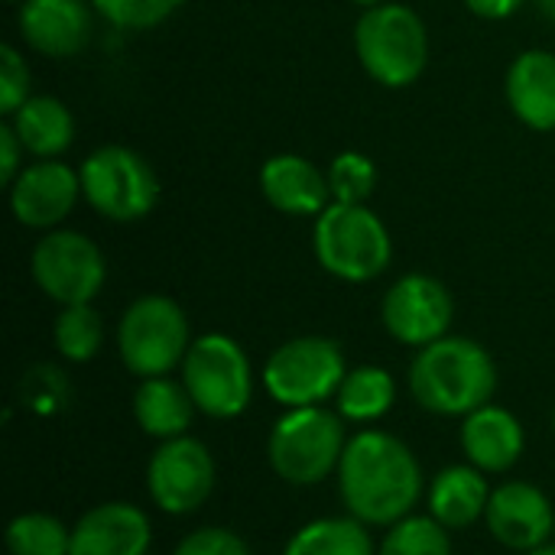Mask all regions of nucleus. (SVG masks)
I'll list each match as a JSON object with an SVG mask.
<instances>
[{
  "instance_id": "1",
  "label": "nucleus",
  "mask_w": 555,
  "mask_h": 555,
  "mask_svg": "<svg viewBox=\"0 0 555 555\" xmlns=\"http://www.w3.org/2000/svg\"><path fill=\"white\" fill-rule=\"evenodd\" d=\"M338 494L348 517L364 527H393L420 504L423 468L403 439L380 429H361L345 446Z\"/></svg>"
},
{
  "instance_id": "2",
  "label": "nucleus",
  "mask_w": 555,
  "mask_h": 555,
  "mask_svg": "<svg viewBox=\"0 0 555 555\" xmlns=\"http://www.w3.org/2000/svg\"><path fill=\"white\" fill-rule=\"evenodd\" d=\"M410 390L423 410L465 420L491 403L498 367L478 341L446 335L416 351L410 364Z\"/></svg>"
},
{
  "instance_id": "3",
  "label": "nucleus",
  "mask_w": 555,
  "mask_h": 555,
  "mask_svg": "<svg viewBox=\"0 0 555 555\" xmlns=\"http://www.w3.org/2000/svg\"><path fill=\"white\" fill-rule=\"evenodd\" d=\"M345 420L338 410L299 406L286 410L267 439V459L280 481L293 488H315L338 475L345 455Z\"/></svg>"
},
{
  "instance_id": "4",
  "label": "nucleus",
  "mask_w": 555,
  "mask_h": 555,
  "mask_svg": "<svg viewBox=\"0 0 555 555\" xmlns=\"http://www.w3.org/2000/svg\"><path fill=\"white\" fill-rule=\"evenodd\" d=\"M312 247L319 263L345 283L377 280L393 257V244L384 221L371 208L345 202H332L315 218Z\"/></svg>"
},
{
  "instance_id": "5",
  "label": "nucleus",
  "mask_w": 555,
  "mask_h": 555,
  "mask_svg": "<svg viewBox=\"0 0 555 555\" xmlns=\"http://www.w3.org/2000/svg\"><path fill=\"white\" fill-rule=\"evenodd\" d=\"M354 49L364 72L387 88L413 85L429 59V36L423 20L403 3H380L364 10L354 26Z\"/></svg>"
},
{
  "instance_id": "6",
  "label": "nucleus",
  "mask_w": 555,
  "mask_h": 555,
  "mask_svg": "<svg viewBox=\"0 0 555 555\" xmlns=\"http://www.w3.org/2000/svg\"><path fill=\"white\" fill-rule=\"evenodd\" d=\"M189 319L169 296H140L117 325V351L130 374L169 377L189 354Z\"/></svg>"
},
{
  "instance_id": "7",
  "label": "nucleus",
  "mask_w": 555,
  "mask_h": 555,
  "mask_svg": "<svg viewBox=\"0 0 555 555\" xmlns=\"http://www.w3.org/2000/svg\"><path fill=\"white\" fill-rule=\"evenodd\" d=\"M348 367L345 354L332 338L302 335L280 345L263 364V390L283 410L322 406L338 397Z\"/></svg>"
},
{
  "instance_id": "8",
  "label": "nucleus",
  "mask_w": 555,
  "mask_h": 555,
  "mask_svg": "<svg viewBox=\"0 0 555 555\" xmlns=\"http://www.w3.org/2000/svg\"><path fill=\"white\" fill-rule=\"evenodd\" d=\"M182 387L208 420H234L254 400V371L244 348L228 335H202L182 361Z\"/></svg>"
},
{
  "instance_id": "9",
  "label": "nucleus",
  "mask_w": 555,
  "mask_h": 555,
  "mask_svg": "<svg viewBox=\"0 0 555 555\" xmlns=\"http://www.w3.org/2000/svg\"><path fill=\"white\" fill-rule=\"evenodd\" d=\"M81 195L111 221H137L153 211L159 182L153 166L127 146H101L81 166Z\"/></svg>"
},
{
  "instance_id": "10",
  "label": "nucleus",
  "mask_w": 555,
  "mask_h": 555,
  "mask_svg": "<svg viewBox=\"0 0 555 555\" xmlns=\"http://www.w3.org/2000/svg\"><path fill=\"white\" fill-rule=\"evenodd\" d=\"M107 276L101 247L78 231H52L33 250V280L59 306L91 302Z\"/></svg>"
},
{
  "instance_id": "11",
  "label": "nucleus",
  "mask_w": 555,
  "mask_h": 555,
  "mask_svg": "<svg viewBox=\"0 0 555 555\" xmlns=\"http://www.w3.org/2000/svg\"><path fill=\"white\" fill-rule=\"evenodd\" d=\"M146 491L169 517L195 514L215 491V459L208 446L195 436L159 442L146 465Z\"/></svg>"
},
{
  "instance_id": "12",
  "label": "nucleus",
  "mask_w": 555,
  "mask_h": 555,
  "mask_svg": "<svg viewBox=\"0 0 555 555\" xmlns=\"http://www.w3.org/2000/svg\"><path fill=\"white\" fill-rule=\"evenodd\" d=\"M455 306L449 289L426 273H410L403 280H397L380 306V319L384 328L410 348H426L439 338L449 335Z\"/></svg>"
},
{
  "instance_id": "13",
  "label": "nucleus",
  "mask_w": 555,
  "mask_h": 555,
  "mask_svg": "<svg viewBox=\"0 0 555 555\" xmlns=\"http://www.w3.org/2000/svg\"><path fill=\"white\" fill-rule=\"evenodd\" d=\"M485 524L501 546L520 555L533 553L553 543V501L530 481H504L491 491Z\"/></svg>"
},
{
  "instance_id": "14",
  "label": "nucleus",
  "mask_w": 555,
  "mask_h": 555,
  "mask_svg": "<svg viewBox=\"0 0 555 555\" xmlns=\"http://www.w3.org/2000/svg\"><path fill=\"white\" fill-rule=\"evenodd\" d=\"M81 176L59 159H39L26 166L10 185V208L26 228H55L75 208Z\"/></svg>"
},
{
  "instance_id": "15",
  "label": "nucleus",
  "mask_w": 555,
  "mask_h": 555,
  "mask_svg": "<svg viewBox=\"0 0 555 555\" xmlns=\"http://www.w3.org/2000/svg\"><path fill=\"white\" fill-rule=\"evenodd\" d=\"M153 543L150 517L127 501H107L78 517L68 555H146Z\"/></svg>"
},
{
  "instance_id": "16",
  "label": "nucleus",
  "mask_w": 555,
  "mask_h": 555,
  "mask_svg": "<svg viewBox=\"0 0 555 555\" xmlns=\"http://www.w3.org/2000/svg\"><path fill=\"white\" fill-rule=\"evenodd\" d=\"M20 36L49 59H68L91 39V10L85 0H23Z\"/></svg>"
},
{
  "instance_id": "17",
  "label": "nucleus",
  "mask_w": 555,
  "mask_h": 555,
  "mask_svg": "<svg viewBox=\"0 0 555 555\" xmlns=\"http://www.w3.org/2000/svg\"><path fill=\"white\" fill-rule=\"evenodd\" d=\"M527 449L524 423L504 406H481L462 420V452L468 465L481 468L485 475L511 472Z\"/></svg>"
},
{
  "instance_id": "18",
  "label": "nucleus",
  "mask_w": 555,
  "mask_h": 555,
  "mask_svg": "<svg viewBox=\"0 0 555 555\" xmlns=\"http://www.w3.org/2000/svg\"><path fill=\"white\" fill-rule=\"evenodd\" d=\"M260 192L276 211L296 218H312V215L319 218L332 205L328 176H322L309 159L296 153H280L263 163Z\"/></svg>"
},
{
  "instance_id": "19",
  "label": "nucleus",
  "mask_w": 555,
  "mask_h": 555,
  "mask_svg": "<svg viewBox=\"0 0 555 555\" xmlns=\"http://www.w3.org/2000/svg\"><path fill=\"white\" fill-rule=\"evenodd\" d=\"M491 485L481 468L475 465H449L429 485V517L439 520L446 530H465L488 514Z\"/></svg>"
},
{
  "instance_id": "20",
  "label": "nucleus",
  "mask_w": 555,
  "mask_h": 555,
  "mask_svg": "<svg viewBox=\"0 0 555 555\" xmlns=\"http://www.w3.org/2000/svg\"><path fill=\"white\" fill-rule=\"evenodd\" d=\"M507 104L530 130H555V55L530 49L507 72Z\"/></svg>"
},
{
  "instance_id": "21",
  "label": "nucleus",
  "mask_w": 555,
  "mask_h": 555,
  "mask_svg": "<svg viewBox=\"0 0 555 555\" xmlns=\"http://www.w3.org/2000/svg\"><path fill=\"white\" fill-rule=\"evenodd\" d=\"M195 403L189 397V390L182 387V380H169V377H146L140 380L137 393H133V420L137 426L159 442L189 436L192 416H195Z\"/></svg>"
},
{
  "instance_id": "22",
  "label": "nucleus",
  "mask_w": 555,
  "mask_h": 555,
  "mask_svg": "<svg viewBox=\"0 0 555 555\" xmlns=\"http://www.w3.org/2000/svg\"><path fill=\"white\" fill-rule=\"evenodd\" d=\"M13 130L26 153L39 159H52L72 146L75 120H72V111L59 98L39 94V98H29L13 114Z\"/></svg>"
},
{
  "instance_id": "23",
  "label": "nucleus",
  "mask_w": 555,
  "mask_h": 555,
  "mask_svg": "<svg viewBox=\"0 0 555 555\" xmlns=\"http://www.w3.org/2000/svg\"><path fill=\"white\" fill-rule=\"evenodd\" d=\"M393 403H397V384L377 364H364V367L348 371V377L335 397L338 416L345 423H361V426L384 420L393 410Z\"/></svg>"
},
{
  "instance_id": "24",
  "label": "nucleus",
  "mask_w": 555,
  "mask_h": 555,
  "mask_svg": "<svg viewBox=\"0 0 555 555\" xmlns=\"http://www.w3.org/2000/svg\"><path fill=\"white\" fill-rule=\"evenodd\" d=\"M283 555H377V550L361 520L319 517L289 537Z\"/></svg>"
},
{
  "instance_id": "25",
  "label": "nucleus",
  "mask_w": 555,
  "mask_h": 555,
  "mask_svg": "<svg viewBox=\"0 0 555 555\" xmlns=\"http://www.w3.org/2000/svg\"><path fill=\"white\" fill-rule=\"evenodd\" d=\"M52 338H55V348H59V354L65 361L85 364V361H91L101 351L104 322H101V315L94 312L91 302L62 306V312H59V319L52 325Z\"/></svg>"
},
{
  "instance_id": "26",
  "label": "nucleus",
  "mask_w": 555,
  "mask_h": 555,
  "mask_svg": "<svg viewBox=\"0 0 555 555\" xmlns=\"http://www.w3.org/2000/svg\"><path fill=\"white\" fill-rule=\"evenodd\" d=\"M7 550L10 555H68L72 553V530L55 520L52 514H20L10 520L7 533Z\"/></svg>"
},
{
  "instance_id": "27",
  "label": "nucleus",
  "mask_w": 555,
  "mask_h": 555,
  "mask_svg": "<svg viewBox=\"0 0 555 555\" xmlns=\"http://www.w3.org/2000/svg\"><path fill=\"white\" fill-rule=\"evenodd\" d=\"M377 555H452L449 530L433 520L429 514H410L400 524L387 527L384 543L377 546Z\"/></svg>"
},
{
  "instance_id": "28",
  "label": "nucleus",
  "mask_w": 555,
  "mask_h": 555,
  "mask_svg": "<svg viewBox=\"0 0 555 555\" xmlns=\"http://www.w3.org/2000/svg\"><path fill=\"white\" fill-rule=\"evenodd\" d=\"M328 185H332V202L364 205L377 185V169L364 153L348 150L328 166Z\"/></svg>"
},
{
  "instance_id": "29",
  "label": "nucleus",
  "mask_w": 555,
  "mask_h": 555,
  "mask_svg": "<svg viewBox=\"0 0 555 555\" xmlns=\"http://www.w3.org/2000/svg\"><path fill=\"white\" fill-rule=\"evenodd\" d=\"M91 7L120 29H153L169 20L182 0H91Z\"/></svg>"
},
{
  "instance_id": "30",
  "label": "nucleus",
  "mask_w": 555,
  "mask_h": 555,
  "mask_svg": "<svg viewBox=\"0 0 555 555\" xmlns=\"http://www.w3.org/2000/svg\"><path fill=\"white\" fill-rule=\"evenodd\" d=\"M23 397L36 413H55L68 400V380L59 367L39 364L23 380Z\"/></svg>"
},
{
  "instance_id": "31",
  "label": "nucleus",
  "mask_w": 555,
  "mask_h": 555,
  "mask_svg": "<svg viewBox=\"0 0 555 555\" xmlns=\"http://www.w3.org/2000/svg\"><path fill=\"white\" fill-rule=\"evenodd\" d=\"M29 101V68L13 46H0V111L16 114Z\"/></svg>"
},
{
  "instance_id": "32",
  "label": "nucleus",
  "mask_w": 555,
  "mask_h": 555,
  "mask_svg": "<svg viewBox=\"0 0 555 555\" xmlns=\"http://www.w3.org/2000/svg\"><path fill=\"white\" fill-rule=\"evenodd\" d=\"M172 555H250V546L228 527H202L189 533Z\"/></svg>"
},
{
  "instance_id": "33",
  "label": "nucleus",
  "mask_w": 555,
  "mask_h": 555,
  "mask_svg": "<svg viewBox=\"0 0 555 555\" xmlns=\"http://www.w3.org/2000/svg\"><path fill=\"white\" fill-rule=\"evenodd\" d=\"M23 153H26V150H23L20 137H16L13 124H3V127H0V179H3L7 185H13V179L23 172V169H20V156H23Z\"/></svg>"
},
{
  "instance_id": "34",
  "label": "nucleus",
  "mask_w": 555,
  "mask_h": 555,
  "mask_svg": "<svg viewBox=\"0 0 555 555\" xmlns=\"http://www.w3.org/2000/svg\"><path fill=\"white\" fill-rule=\"evenodd\" d=\"M465 3H468L472 13H478V16H485V20H504V16H511L524 0H465Z\"/></svg>"
},
{
  "instance_id": "35",
  "label": "nucleus",
  "mask_w": 555,
  "mask_h": 555,
  "mask_svg": "<svg viewBox=\"0 0 555 555\" xmlns=\"http://www.w3.org/2000/svg\"><path fill=\"white\" fill-rule=\"evenodd\" d=\"M537 7H540V13H546L555 23V0H537Z\"/></svg>"
},
{
  "instance_id": "36",
  "label": "nucleus",
  "mask_w": 555,
  "mask_h": 555,
  "mask_svg": "<svg viewBox=\"0 0 555 555\" xmlns=\"http://www.w3.org/2000/svg\"><path fill=\"white\" fill-rule=\"evenodd\" d=\"M524 555H555V543H546V546H540V550H533V553H524Z\"/></svg>"
},
{
  "instance_id": "37",
  "label": "nucleus",
  "mask_w": 555,
  "mask_h": 555,
  "mask_svg": "<svg viewBox=\"0 0 555 555\" xmlns=\"http://www.w3.org/2000/svg\"><path fill=\"white\" fill-rule=\"evenodd\" d=\"M354 3H361V7L371 10V7H380V3H387V0H354Z\"/></svg>"
},
{
  "instance_id": "38",
  "label": "nucleus",
  "mask_w": 555,
  "mask_h": 555,
  "mask_svg": "<svg viewBox=\"0 0 555 555\" xmlns=\"http://www.w3.org/2000/svg\"><path fill=\"white\" fill-rule=\"evenodd\" d=\"M553 543H555V527H553Z\"/></svg>"
},
{
  "instance_id": "39",
  "label": "nucleus",
  "mask_w": 555,
  "mask_h": 555,
  "mask_svg": "<svg viewBox=\"0 0 555 555\" xmlns=\"http://www.w3.org/2000/svg\"><path fill=\"white\" fill-rule=\"evenodd\" d=\"M7 3H16V0H7Z\"/></svg>"
}]
</instances>
